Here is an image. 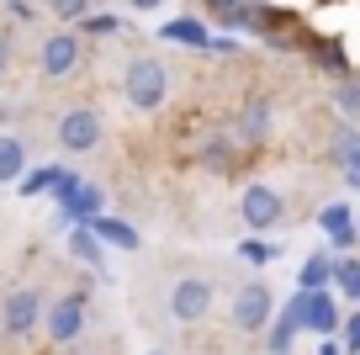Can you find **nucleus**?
<instances>
[{"mask_svg":"<svg viewBox=\"0 0 360 355\" xmlns=\"http://www.w3.org/2000/svg\"><path fill=\"white\" fill-rule=\"evenodd\" d=\"M318 355H345V344H339V340H323V344H318Z\"/></svg>","mask_w":360,"mask_h":355,"instance_id":"obj_30","label":"nucleus"},{"mask_svg":"<svg viewBox=\"0 0 360 355\" xmlns=\"http://www.w3.org/2000/svg\"><path fill=\"white\" fill-rule=\"evenodd\" d=\"M265 344H270V355H292V344H297V323L276 318V323L265 329Z\"/></svg>","mask_w":360,"mask_h":355,"instance_id":"obj_22","label":"nucleus"},{"mask_svg":"<svg viewBox=\"0 0 360 355\" xmlns=\"http://www.w3.org/2000/svg\"><path fill=\"white\" fill-rule=\"evenodd\" d=\"M122 96H127V106H133V111H159V106H165V96H169V69H165V58H154V54L127 58V69H122Z\"/></svg>","mask_w":360,"mask_h":355,"instance_id":"obj_2","label":"nucleus"},{"mask_svg":"<svg viewBox=\"0 0 360 355\" xmlns=\"http://www.w3.org/2000/svg\"><path fill=\"white\" fill-rule=\"evenodd\" d=\"M339 344H345V355H360V308L345 313V323H339Z\"/></svg>","mask_w":360,"mask_h":355,"instance_id":"obj_26","label":"nucleus"},{"mask_svg":"<svg viewBox=\"0 0 360 355\" xmlns=\"http://www.w3.org/2000/svg\"><path fill=\"white\" fill-rule=\"evenodd\" d=\"M79 329H85V297H79V292H64V297L48 302V313H43V334H48L53 344H69Z\"/></svg>","mask_w":360,"mask_h":355,"instance_id":"obj_10","label":"nucleus"},{"mask_svg":"<svg viewBox=\"0 0 360 355\" xmlns=\"http://www.w3.org/2000/svg\"><path fill=\"white\" fill-rule=\"evenodd\" d=\"M212 27L202 22V16H175V22H165V43H186V48H212Z\"/></svg>","mask_w":360,"mask_h":355,"instance_id":"obj_16","label":"nucleus"},{"mask_svg":"<svg viewBox=\"0 0 360 355\" xmlns=\"http://www.w3.org/2000/svg\"><path fill=\"white\" fill-rule=\"evenodd\" d=\"M276 318H281V302H276L270 281H244V287L233 292V302H228V323H233L238 334H265Z\"/></svg>","mask_w":360,"mask_h":355,"instance_id":"obj_3","label":"nucleus"},{"mask_svg":"<svg viewBox=\"0 0 360 355\" xmlns=\"http://www.w3.org/2000/svg\"><path fill=\"white\" fill-rule=\"evenodd\" d=\"M101 212H106V191L96 186V180H79V191L58 207V223H64V228H85V223H96Z\"/></svg>","mask_w":360,"mask_h":355,"instance_id":"obj_11","label":"nucleus"},{"mask_svg":"<svg viewBox=\"0 0 360 355\" xmlns=\"http://www.w3.org/2000/svg\"><path fill=\"white\" fill-rule=\"evenodd\" d=\"M238 218H244V228L249 233H259L265 239L270 228H281V218H286V197L270 180H249L244 191H238Z\"/></svg>","mask_w":360,"mask_h":355,"instance_id":"obj_4","label":"nucleus"},{"mask_svg":"<svg viewBox=\"0 0 360 355\" xmlns=\"http://www.w3.org/2000/svg\"><path fill=\"white\" fill-rule=\"evenodd\" d=\"M270 123H276V106H270V96H249L244 106H238V117H233V127H228V138H233V144H244V149H255V144H265V138H270Z\"/></svg>","mask_w":360,"mask_h":355,"instance_id":"obj_9","label":"nucleus"},{"mask_svg":"<svg viewBox=\"0 0 360 355\" xmlns=\"http://www.w3.org/2000/svg\"><path fill=\"white\" fill-rule=\"evenodd\" d=\"M334 292L345 302H355L360 308V255H345L339 260V270H334Z\"/></svg>","mask_w":360,"mask_h":355,"instance_id":"obj_19","label":"nucleus"},{"mask_svg":"<svg viewBox=\"0 0 360 355\" xmlns=\"http://www.w3.org/2000/svg\"><path fill=\"white\" fill-rule=\"evenodd\" d=\"M276 255H281V244H276V239H259V233H249L244 244H238V260H244V266H255V270L276 266Z\"/></svg>","mask_w":360,"mask_h":355,"instance_id":"obj_18","label":"nucleus"},{"mask_svg":"<svg viewBox=\"0 0 360 355\" xmlns=\"http://www.w3.org/2000/svg\"><path fill=\"white\" fill-rule=\"evenodd\" d=\"M202 6H207V16H212V22H228V16H233L244 0H202Z\"/></svg>","mask_w":360,"mask_h":355,"instance_id":"obj_28","label":"nucleus"},{"mask_svg":"<svg viewBox=\"0 0 360 355\" xmlns=\"http://www.w3.org/2000/svg\"><path fill=\"white\" fill-rule=\"evenodd\" d=\"M148 355H154V350H148Z\"/></svg>","mask_w":360,"mask_h":355,"instance_id":"obj_34","label":"nucleus"},{"mask_svg":"<svg viewBox=\"0 0 360 355\" xmlns=\"http://www.w3.org/2000/svg\"><path fill=\"white\" fill-rule=\"evenodd\" d=\"M43 313H48V302H43L37 287L6 292V302H0V334L6 340H27L32 329H43Z\"/></svg>","mask_w":360,"mask_h":355,"instance_id":"obj_6","label":"nucleus"},{"mask_svg":"<svg viewBox=\"0 0 360 355\" xmlns=\"http://www.w3.org/2000/svg\"><path fill=\"white\" fill-rule=\"evenodd\" d=\"M212 302H217V287L207 276H180L175 287H169L165 308H169V318H175V323H202L207 313H212Z\"/></svg>","mask_w":360,"mask_h":355,"instance_id":"obj_7","label":"nucleus"},{"mask_svg":"<svg viewBox=\"0 0 360 355\" xmlns=\"http://www.w3.org/2000/svg\"><path fill=\"white\" fill-rule=\"evenodd\" d=\"M355 239H360V207H355Z\"/></svg>","mask_w":360,"mask_h":355,"instance_id":"obj_33","label":"nucleus"},{"mask_svg":"<svg viewBox=\"0 0 360 355\" xmlns=\"http://www.w3.org/2000/svg\"><path fill=\"white\" fill-rule=\"evenodd\" d=\"M339 111H345L349 123H360V75H349L345 85H339Z\"/></svg>","mask_w":360,"mask_h":355,"instance_id":"obj_25","label":"nucleus"},{"mask_svg":"<svg viewBox=\"0 0 360 355\" xmlns=\"http://www.w3.org/2000/svg\"><path fill=\"white\" fill-rule=\"evenodd\" d=\"M101 133H106V123H101L96 106H69L58 117V149L64 154H90V149L101 144Z\"/></svg>","mask_w":360,"mask_h":355,"instance_id":"obj_8","label":"nucleus"},{"mask_svg":"<svg viewBox=\"0 0 360 355\" xmlns=\"http://www.w3.org/2000/svg\"><path fill=\"white\" fill-rule=\"evenodd\" d=\"M53 180H58V165H43V170H27V180L16 191H22V197H48V191H53Z\"/></svg>","mask_w":360,"mask_h":355,"instance_id":"obj_23","label":"nucleus"},{"mask_svg":"<svg viewBox=\"0 0 360 355\" xmlns=\"http://www.w3.org/2000/svg\"><path fill=\"white\" fill-rule=\"evenodd\" d=\"M334 270H339V260L328 249H313L302 260V270H297V292H334Z\"/></svg>","mask_w":360,"mask_h":355,"instance_id":"obj_12","label":"nucleus"},{"mask_svg":"<svg viewBox=\"0 0 360 355\" xmlns=\"http://www.w3.org/2000/svg\"><path fill=\"white\" fill-rule=\"evenodd\" d=\"M334 159H339V170H345V180L360 191V133H345V138H339Z\"/></svg>","mask_w":360,"mask_h":355,"instance_id":"obj_20","label":"nucleus"},{"mask_svg":"<svg viewBox=\"0 0 360 355\" xmlns=\"http://www.w3.org/2000/svg\"><path fill=\"white\" fill-rule=\"evenodd\" d=\"M48 11H53L64 27H79L90 11H96V0H48Z\"/></svg>","mask_w":360,"mask_h":355,"instance_id":"obj_21","label":"nucleus"},{"mask_svg":"<svg viewBox=\"0 0 360 355\" xmlns=\"http://www.w3.org/2000/svg\"><path fill=\"white\" fill-rule=\"evenodd\" d=\"M233 138L228 133H207L202 144H196V165L202 170H217V175H228V170H233Z\"/></svg>","mask_w":360,"mask_h":355,"instance_id":"obj_14","label":"nucleus"},{"mask_svg":"<svg viewBox=\"0 0 360 355\" xmlns=\"http://www.w3.org/2000/svg\"><path fill=\"white\" fill-rule=\"evenodd\" d=\"M79 64H85V43H79L75 27H58L43 37V48H37V75L43 80H69L79 75Z\"/></svg>","mask_w":360,"mask_h":355,"instance_id":"obj_5","label":"nucleus"},{"mask_svg":"<svg viewBox=\"0 0 360 355\" xmlns=\"http://www.w3.org/2000/svg\"><path fill=\"white\" fill-rule=\"evenodd\" d=\"M90 233H96V239H101L106 249H122V255H133V249L143 244V239H138V228H133V223L112 218V212H101V218L90 223Z\"/></svg>","mask_w":360,"mask_h":355,"instance_id":"obj_13","label":"nucleus"},{"mask_svg":"<svg viewBox=\"0 0 360 355\" xmlns=\"http://www.w3.org/2000/svg\"><path fill=\"white\" fill-rule=\"evenodd\" d=\"M127 6H133V11H159L165 0H127Z\"/></svg>","mask_w":360,"mask_h":355,"instance_id":"obj_31","label":"nucleus"},{"mask_svg":"<svg viewBox=\"0 0 360 355\" xmlns=\"http://www.w3.org/2000/svg\"><path fill=\"white\" fill-rule=\"evenodd\" d=\"M79 27H85L90 37H117V32H122V16H112V11H90Z\"/></svg>","mask_w":360,"mask_h":355,"instance_id":"obj_24","label":"nucleus"},{"mask_svg":"<svg viewBox=\"0 0 360 355\" xmlns=\"http://www.w3.org/2000/svg\"><path fill=\"white\" fill-rule=\"evenodd\" d=\"M11 6H16V11H27V6H32V0H11Z\"/></svg>","mask_w":360,"mask_h":355,"instance_id":"obj_32","label":"nucleus"},{"mask_svg":"<svg viewBox=\"0 0 360 355\" xmlns=\"http://www.w3.org/2000/svg\"><path fill=\"white\" fill-rule=\"evenodd\" d=\"M281 318L297 323V334H318V340H334L345 313H339V297L334 292H292L281 302Z\"/></svg>","mask_w":360,"mask_h":355,"instance_id":"obj_1","label":"nucleus"},{"mask_svg":"<svg viewBox=\"0 0 360 355\" xmlns=\"http://www.w3.org/2000/svg\"><path fill=\"white\" fill-rule=\"evenodd\" d=\"M64 244H69V255H75L79 266H96V270L106 266V244L96 239V233H90V223H85V228H69V239H64Z\"/></svg>","mask_w":360,"mask_h":355,"instance_id":"obj_17","label":"nucleus"},{"mask_svg":"<svg viewBox=\"0 0 360 355\" xmlns=\"http://www.w3.org/2000/svg\"><path fill=\"white\" fill-rule=\"evenodd\" d=\"M16 64V27H0V75H11Z\"/></svg>","mask_w":360,"mask_h":355,"instance_id":"obj_27","label":"nucleus"},{"mask_svg":"<svg viewBox=\"0 0 360 355\" xmlns=\"http://www.w3.org/2000/svg\"><path fill=\"white\" fill-rule=\"evenodd\" d=\"M27 180V144L16 133H0V186H22Z\"/></svg>","mask_w":360,"mask_h":355,"instance_id":"obj_15","label":"nucleus"},{"mask_svg":"<svg viewBox=\"0 0 360 355\" xmlns=\"http://www.w3.org/2000/svg\"><path fill=\"white\" fill-rule=\"evenodd\" d=\"M207 54H228V58H233V54H238V37L217 32V37H212V48H207Z\"/></svg>","mask_w":360,"mask_h":355,"instance_id":"obj_29","label":"nucleus"}]
</instances>
